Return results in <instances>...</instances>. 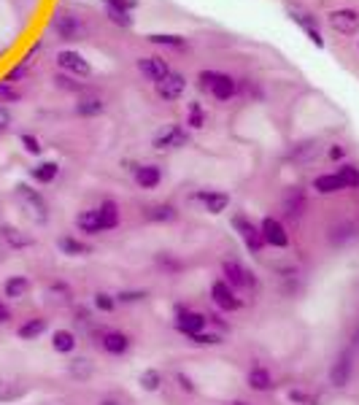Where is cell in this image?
I'll return each mask as SVG.
<instances>
[{
  "label": "cell",
  "instance_id": "1",
  "mask_svg": "<svg viewBox=\"0 0 359 405\" xmlns=\"http://www.w3.org/2000/svg\"><path fill=\"white\" fill-rule=\"evenodd\" d=\"M17 198H20L22 208L36 219L38 224H43L49 219V205L43 200V195L36 192L33 186H27V184H17Z\"/></svg>",
  "mask_w": 359,
  "mask_h": 405
},
{
  "label": "cell",
  "instance_id": "2",
  "mask_svg": "<svg viewBox=\"0 0 359 405\" xmlns=\"http://www.w3.org/2000/svg\"><path fill=\"white\" fill-rule=\"evenodd\" d=\"M200 87L208 89L217 101H230L235 95V79H230L227 73H217V71H203L200 73Z\"/></svg>",
  "mask_w": 359,
  "mask_h": 405
},
{
  "label": "cell",
  "instance_id": "3",
  "mask_svg": "<svg viewBox=\"0 0 359 405\" xmlns=\"http://www.w3.org/2000/svg\"><path fill=\"white\" fill-rule=\"evenodd\" d=\"M330 27L335 30V33H343V36H354L359 30V11L354 8H338V11H332L330 17Z\"/></svg>",
  "mask_w": 359,
  "mask_h": 405
},
{
  "label": "cell",
  "instance_id": "4",
  "mask_svg": "<svg viewBox=\"0 0 359 405\" xmlns=\"http://www.w3.org/2000/svg\"><path fill=\"white\" fill-rule=\"evenodd\" d=\"M186 143H189V135H186V130L179 127V124H168L165 130H160L154 135V149H181Z\"/></svg>",
  "mask_w": 359,
  "mask_h": 405
},
{
  "label": "cell",
  "instance_id": "5",
  "mask_svg": "<svg viewBox=\"0 0 359 405\" xmlns=\"http://www.w3.org/2000/svg\"><path fill=\"white\" fill-rule=\"evenodd\" d=\"M233 227L240 233V238H243V243H246V249L249 251H260L262 246H265V238H262V233H260V227H254V224L249 222L246 216H235L233 219Z\"/></svg>",
  "mask_w": 359,
  "mask_h": 405
},
{
  "label": "cell",
  "instance_id": "6",
  "mask_svg": "<svg viewBox=\"0 0 359 405\" xmlns=\"http://www.w3.org/2000/svg\"><path fill=\"white\" fill-rule=\"evenodd\" d=\"M176 327H179V332H184L186 338H192V335H198V332H203L205 330V324H208V319L203 316V314H195V311H184V308H176Z\"/></svg>",
  "mask_w": 359,
  "mask_h": 405
},
{
  "label": "cell",
  "instance_id": "7",
  "mask_svg": "<svg viewBox=\"0 0 359 405\" xmlns=\"http://www.w3.org/2000/svg\"><path fill=\"white\" fill-rule=\"evenodd\" d=\"M286 11H289L292 22H298L300 27L308 33V38L314 40V43L321 49V46H324V38H321V33H319V22H316V17H314V14H308V11H302V8H298V6H295V8L289 6Z\"/></svg>",
  "mask_w": 359,
  "mask_h": 405
},
{
  "label": "cell",
  "instance_id": "8",
  "mask_svg": "<svg viewBox=\"0 0 359 405\" xmlns=\"http://www.w3.org/2000/svg\"><path fill=\"white\" fill-rule=\"evenodd\" d=\"M184 89H186V79L181 73H176V71H170L165 79L157 81V95L162 101H179L184 95Z\"/></svg>",
  "mask_w": 359,
  "mask_h": 405
},
{
  "label": "cell",
  "instance_id": "9",
  "mask_svg": "<svg viewBox=\"0 0 359 405\" xmlns=\"http://www.w3.org/2000/svg\"><path fill=\"white\" fill-rule=\"evenodd\" d=\"M211 297H214V303L219 305L221 311H238L240 305H243V300L233 292V286L227 281L214 284V286H211Z\"/></svg>",
  "mask_w": 359,
  "mask_h": 405
},
{
  "label": "cell",
  "instance_id": "10",
  "mask_svg": "<svg viewBox=\"0 0 359 405\" xmlns=\"http://www.w3.org/2000/svg\"><path fill=\"white\" fill-rule=\"evenodd\" d=\"M260 233H262V238H265V243H270V246H276V249H286V243H289V235H286L284 224H281L279 219H273V216L262 219Z\"/></svg>",
  "mask_w": 359,
  "mask_h": 405
},
{
  "label": "cell",
  "instance_id": "11",
  "mask_svg": "<svg viewBox=\"0 0 359 405\" xmlns=\"http://www.w3.org/2000/svg\"><path fill=\"white\" fill-rule=\"evenodd\" d=\"M54 30H57V36L62 40H79L84 36V24L73 14H57L54 17Z\"/></svg>",
  "mask_w": 359,
  "mask_h": 405
},
{
  "label": "cell",
  "instance_id": "12",
  "mask_svg": "<svg viewBox=\"0 0 359 405\" xmlns=\"http://www.w3.org/2000/svg\"><path fill=\"white\" fill-rule=\"evenodd\" d=\"M57 62H60L62 71H68V73H73V76H81V79H87V76L92 73L89 62L84 60L79 52H60V54H57Z\"/></svg>",
  "mask_w": 359,
  "mask_h": 405
},
{
  "label": "cell",
  "instance_id": "13",
  "mask_svg": "<svg viewBox=\"0 0 359 405\" xmlns=\"http://www.w3.org/2000/svg\"><path fill=\"white\" fill-rule=\"evenodd\" d=\"M24 395H27V384H22L20 378H11V376H3L0 373V405L17 403Z\"/></svg>",
  "mask_w": 359,
  "mask_h": 405
},
{
  "label": "cell",
  "instance_id": "14",
  "mask_svg": "<svg viewBox=\"0 0 359 405\" xmlns=\"http://www.w3.org/2000/svg\"><path fill=\"white\" fill-rule=\"evenodd\" d=\"M138 71L146 79H152L157 84V81H162L170 73V65L165 60H160V57H143V60H138Z\"/></svg>",
  "mask_w": 359,
  "mask_h": 405
},
{
  "label": "cell",
  "instance_id": "15",
  "mask_svg": "<svg viewBox=\"0 0 359 405\" xmlns=\"http://www.w3.org/2000/svg\"><path fill=\"white\" fill-rule=\"evenodd\" d=\"M0 238L6 241V246H8V249H30V246L36 243V238H33V235L22 233V230L11 227V224H3V227H0Z\"/></svg>",
  "mask_w": 359,
  "mask_h": 405
},
{
  "label": "cell",
  "instance_id": "16",
  "mask_svg": "<svg viewBox=\"0 0 359 405\" xmlns=\"http://www.w3.org/2000/svg\"><path fill=\"white\" fill-rule=\"evenodd\" d=\"M351 351H343L335 364H332V370H330V381L335 386H346L349 384V378H351Z\"/></svg>",
  "mask_w": 359,
  "mask_h": 405
},
{
  "label": "cell",
  "instance_id": "17",
  "mask_svg": "<svg viewBox=\"0 0 359 405\" xmlns=\"http://www.w3.org/2000/svg\"><path fill=\"white\" fill-rule=\"evenodd\" d=\"M195 200L203 202L208 214H221V211H227V205H230V198H227L224 192H198Z\"/></svg>",
  "mask_w": 359,
  "mask_h": 405
},
{
  "label": "cell",
  "instance_id": "18",
  "mask_svg": "<svg viewBox=\"0 0 359 405\" xmlns=\"http://www.w3.org/2000/svg\"><path fill=\"white\" fill-rule=\"evenodd\" d=\"M221 270H224V281L230 284V286H251L254 284V279H249V273L238 263H233V260H227V263L221 265Z\"/></svg>",
  "mask_w": 359,
  "mask_h": 405
},
{
  "label": "cell",
  "instance_id": "19",
  "mask_svg": "<svg viewBox=\"0 0 359 405\" xmlns=\"http://www.w3.org/2000/svg\"><path fill=\"white\" fill-rule=\"evenodd\" d=\"M100 346L108 351V354H124L127 348H130V338L124 335V332H103V338H100Z\"/></svg>",
  "mask_w": 359,
  "mask_h": 405
},
{
  "label": "cell",
  "instance_id": "20",
  "mask_svg": "<svg viewBox=\"0 0 359 405\" xmlns=\"http://www.w3.org/2000/svg\"><path fill=\"white\" fill-rule=\"evenodd\" d=\"M135 182L143 189H154L162 182V170L157 165H140V168H135Z\"/></svg>",
  "mask_w": 359,
  "mask_h": 405
},
{
  "label": "cell",
  "instance_id": "21",
  "mask_svg": "<svg viewBox=\"0 0 359 405\" xmlns=\"http://www.w3.org/2000/svg\"><path fill=\"white\" fill-rule=\"evenodd\" d=\"M3 292H6V297L20 300V297H24L30 292V279L27 276H11V279H6V284H3Z\"/></svg>",
  "mask_w": 359,
  "mask_h": 405
},
{
  "label": "cell",
  "instance_id": "22",
  "mask_svg": "<svg viewBox=\"0 0 359 405\" xmlns=\"http://www.w3.org/2000/svg\"><path fill=\"white\" fill-rule=\"evenodd\" d=\"M98 216H100V227L103 230H114L119 224V208L114 200H103L98 208Z\"/></svg>",
  "mask_w": 359,
  "mask_h": 405
},
{
  "label": "cell",
  "instance_id": "23",
  "mask_svg": "<svg viewBox=\"0 0 359 405\" xmlns=\"http://www.w3.org/2000/svg\"><path fill=\"white\" fill-rule=\"evenodd\" d=\"M76 227H79L81 233H87V235H98V233H103L98 208H95V211H81L79 216H76Z\"/></svg>",
  "mask_w": 359,
  "mask_h": 405
},
{
  "label": "cell",
  "instance_id": "24",
  "mask_svg": "<svg viewBox=\"0 0 359 405\" xmlns=\"http://www.w3.org/2000/svg\"><path fill=\"white\" fill-rule=\"evenodd\" d=\"M43 332H46V319H41V316L27 319V322L20 324V330H17V335H20L22 341H36V338H41Z\"/></svg>",
  "mask_w": 359,
  "mask_h": 405
},
{
  "label": "cell",
  "instance_id": "25",
  "mask_svg": "<svg viewBox=\"0 0 359 405\" xmlns=\"http://www.w3.org/2000/svg\"><path fill=\"white\" fill-rule=\"evenodd\" d=\"M76 335L71 332V330H57L54 335H52V348L57 351V354H71L73 348H76Z\"/></svg>",
  "mask_w": 359,
  "mask_h": 405
},
{
  "label": "cell",
  "instance_id": "26",
  "mask_svg": "<svg viewBox=\"0 0 359 405\" xmlns=\"http://www.w3.org/2000/svg\"><path fill=\"white\" fill-rule=\"evenodd\" d=\"M149 222H173L176 216H179V211L170 205V202H162V205H152V208H146V214H143Z\"/></svg>",
  "mask_w": 359,
  "mask_h": 405
},
{
  "label": "cell",
  "instance_id": "27",
  "mask_svg": "<svg viewBox=\"0 0 359 405\" xmlns=\"http://www.w3.org/2000/svg\"><path fill=\"white\" fill-rule=\"evenodd\" d=\"M57 173H60V165H57V162H38V165L30 170V176H33L38 184H52L57 179Z\"/></svg>",
  "mask_w": 359,
  "mask_h": 405
},
{
  "label": "cell",
  "instance_id": "28",
  "mask_svg": "<svg viewBox=\"0 0 359 405\" xmlns=\"http://www.w3.org/2000/svg\"><path fill=\"white\" fill-rule=\"evenodd\" d=\"M249 386L254 392H268V389H273V376L265 367H251L249 370Z\"/></svg>",
  "mask_w": 359,
  "mask_h": 405
},
{
  "label": "cell",
  "instance_id": "29",
  "mask_svg": "<svg viewBox=\"0 0 359 405\" xmlns=\"http://www.w3.org/2000/svg\"><path fill=\"white\" fill-rule=\"evenodd\" d=\"M62 254H68V257H84V254H89L92 249L87 246V243H81L79 238H71V235H62L60 241H57Z\"/></svg>",
  "mask_w": 359,
  "mask_h": 405
},
{
  "label": "cell",
  "instance_id": "30",
  "mask_svg": "<svg viewBox=\"0 0 359 405\" xmlns=\"http://www.w3.org/2000/svg\"><path fill=\"white\" fill-rule=\"evenodd\" d=\"M314 189L319 192V195H332V192H340V189H346L343 182L338 179V173H324L319 176L316 182H314Z\"/></svg>",
  "mask_w": 359,
  "mask_h": 405
},
{
  "label": "cell",
  "instance_id": "31",
  "mask_svg": "<svg viewBox=\"0 0 359 405\" xmlns=\"http://www.w3.org/2000/svg\"><path fill=\"white\" fill-rule=\"evenodd\" d=\"M36 52H38V46H33V49H30V54H27L20 65H14V68L6 73V79L3 81H6V84H17V81L24 79V76H27V71H30V65H33V54H36Z\"/></svg>",
  "mask_w": 359,
  "mask_h": 405
},
{
  "label": "cell",
  "instance_id": "32",
  "mask_svg": "<svg viewBox=\"0 0 359 405\" xmlns=\"http://www.w3.org/2000/svg\"><path fill=\"white\" fill-rule=\"evenodd\" d=\"M92 362L89 360H84V357H76V360H71V364H68V373L76 378V381H89L92 378Z\"/></svg>",
  "mask_w": 359,
  "mask_h": 405
},
{
  "label": "cell",
  "instance_id": "33",
  "mask_svg": "<svg viewBox=\"0 0 359 405\" xmlns=\"http://www.w3.org/2000/svg\"><path fill=\"white\" fill-rule=\"evenodd\" d=\"M105 11H108V17L114 24H122V27H130L133 24V17H130V11L127 8H122L117 3H105Z\"/></svg>",
  "mask_w": 359,
  "mask_h": 405
},
{
  "label": "cell",
  "instance_id": "34",
  "mask_svg": "<svg viewBox=\"0 0 359 405\" xmlns=\"http://www.w3.org/2000/svg\"><path fill=\"white\" fill-rule=\"evenodd\" d=\"M76 114L79 117H98V114H103V101L100 98H84L76 105Z\"/></svg>",
  "mask_w": 359,
  "mask_h": 405
},
{
  "label": "cell",
  "instance_id": "35",
  "mask_svg": "<svg viewBox=\"0 0 359 405\" xmlns=\"http://www.w3.org/2000/svg\"><path fill=\"white\" fill-rule=\"evenodd\" d=\"M46 297H52L54 303H71V289H68V284H62V281H57V284H52L49 289H46Z\"/></svg>",
  "mask_w": 359,
  "mask_h": 405
},
{
  "label": "cell",
  "instance_id": "36",
  "mask_svg": "<svg viewBox=\"0 0 359 405\" xmlns=\"http://www.w3.org/2000/svg\"><path fill=\"white\" fill-rule=\"evenodd\" d=\"M160 384H162L160 370H143V373H140V386H143L146 392H157Z\"/></svg>",
  "mask_w": 359,
  "mask_h": 405
},
{
  "label": "cell",
  "instance_id": "37",
  "mask_svg": "<svg viewBox=\"0 0 359 405\" xmlns=\"http://www.w3.org/2000/svg\"><path fill=\"white\" fill-rule=\"evenodd\" d=\"M338 179L343 182V186H359V170L354 165H340Z\"/></svg>",
  "mask_w": 359,
  "mask_h": 405
},
{
  "label": "cell",
  "instance_id": "38",
  "mask_svg": "<svg viewBox=\"0 0 359 405\" xmlns=\"http://www.w3.org/2000/svg\"><path fill=\"white\" fill-rule=\"evenodd\" d=\"M95 308L103 311V314H111L114 308H117V300H114V295H108V292H98L95 295Z\"/></svg>",
  "mask_w": 359,
  "mask_h": 405
},
{
  "label": "cell",
  "instance_id": "39",
  "mask_svg": "<svg viewBox=\"0 0 359 405\" xmlns=\"http://www.w3.org/2000/svg\"><path fill=\"white\" fill-rule=\"evenodd\" d=\"M152 43H162V46H173V49H181L184 46V38L181 36H165V33H154V36H149Z\"/></svg>",
  "mask_w": 359,
  "mask_h": 405
},
{
  "label": "cell",
  "instance_id": "40",
  "mask_svg": "<svg viewBox=\"0 0 359 405\" xmlns=\"http://www.w3.org/2000/svg\"><path fill=\"white\" fill-rule=\"evenodd\" d=\"M143 297H146V292H140V289H124V292H119V295H117V303H122V305L140 303Z\"/></svg>",
  "mask_w": 359,
  "mask_h": 405
},
{
  "label": "cell",
  "instance_id": "41",
  "mask_svg": "<svg viewBox=\"0 0 359 405\" xmlns=\"http://www.w3.org/2000/svg\"><path fill=\"white\" fill-rule=\"evenodd\" d=\"M192 344L198 346H219L221 344V335H217V332H198V335H192Z\"/></svg>",
  "mask_w": 359,
  "mask_h": 405
},
{
  "label": "cell",
  "instance_id": "42",
  "mask_svg": "<svg viewBox=\"0 0 359 405\" xmlns=\"http://www.w3.org/2000/svg\"><path fill=\"white\" fill-rule=\"evenodd\" d=\"M189 124L192 127H203L205 124V114H203L200 103H189Z\"/></svg>",
  "mask_w": 359,
  "mask_h": 405
},
{
  "label": "cell",
  "instance_id": "43",
  "mask_svg": "<svg viewBox=\"0 0 359 405\" xmlns=\"http://www.w3.org/2000/svg\"><path fill=\"white\" fill-rule=\"evenodd\" d=\"M0 101H8V103L20 101V92L14 89V84H6V81H0Z\"/></svg>",
  "mask_w": 359,
  "mask_h": 405
},
{
  "label": "cell",
  "instance_id": "44",
  "mask_svg": "<svg viewBox=\"0 0 359 405\" xmlns=\"http://www.w3.org/2000/svg\"><path fill=\"white\" fill-rule=\"evenodd\" d=\"M22 146H24V152H30V154H41V143L36 135H27V133H22Z\"/></svg>",
  "mask_w": 359,
  "mask_h": 405
},
{
  "label": "cell",
  "instance_id": "45",
  "mask_svg": "<svg viewBox=\"0 0 359 405\" xmlns=\"http://www.w3.org/2000/svg\"><path fill=\"white\" fill-rule=\"evenodd\" d=\"M8 127H11V114H8V111L0 105V133H6Z\"/></svg>",
  "mask_w": 359,
  "mask_h": 405
},
{
  "label": "cell",
  "instance_id": "46",
  "mask_svg": "<svg viewBox=\"0 0 359 405\" xmlns=\"http://www.w3.org/2000/svg\"><path fill=\"white\" fill-rule=\"evenodd\" d=\"M103 3H117V6L127 8V11H133V8L138 6V0H103Z\"/></svg>",
  "mask_w": 359,
  "mask_h": 405
},
{
  "label": "cell",
  "instance_id": "47",
  "mask_svg": "<svg viewBox=\"0 0 359 405\" xmlns=\"http://www.w3.org/2000/svg\"><path fill=\"white\" fill-rule=\"evenodd\" d=\"M176 381H179L181 389H186V392H195V384H192V381H189L184 373H179V376H176Z\"/></svg>",
  "mask_w": 359,
  "mask_h": 405
},
{
  "label": "cell",
  "instance_id": "48",
  "mask_svg": "<svg viewBox=\"0 0 359 405\" xmlns=\"http://www.w3.org/2000/svg\"><path fill=\"white\" fill-rule=\"evenodd\" d=\"M11 322V308L6 303H0V324H8Z\"/></svg>",
  "mask_w": 359,
  "mask_h": 405
},
{
  "label": "cell",
  "instance_id": "49",
  "mask_svg": "<svg viewBox=\"0 0 359 405\" xmlns=\"http://www.w3.org/2000/svg\"><path fill=\"white\" fill-rule=\"evenodd\" d=\"M330 157H332V160H343V157H346L343 146H332V149H330Z\"/></svg>",
  "mask_w": 359,
  "mask_h": 405
},
{
  "label": "cell",
  "instance_id": "50",
  "mask_svg": "<svg viewBox=\"0 0 359 405\" xmlns=\"http://www.w3.org/2000/svg\"><path fill=\"white\" fill-rule=\"evenodd\" d=\"M289 400H292V403H311V400H308L302 392H292V395H289Z\"/></svg>",
  "mask_w": 359,
  "mask_h": 405
},
{
  "label": "cell",
  "instance_id": "51",
  "mask_svg": "<svg viewBox=\"0 0 359 405\" xmlns=\"http://www.w3.org/2000/svg\"><path fill=\"white\" fill-rule=\"evenodd\" d=\"M100 405H119V403H114V400H103Z\"/></svg>",
  "mask_w": 359,
  "mask_h": 405
}]
</instances>
